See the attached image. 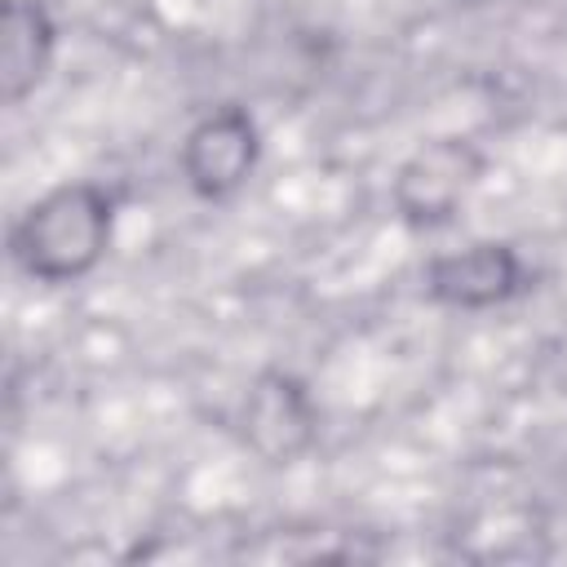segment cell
<instances>
[{"label":"cell","instance_id":"6da1fadb","mask_svg":"<svg viewBox=\"0 0 567 567\" xmlns=\"http://www.w3.org/2000/svg\"><path fill=\"white\" fill-rule=\"evenodd\" d=\"M115 195L97 182H58L40 199H31L13 230L9 257L13 266L44 288L84 284L111 252L115 239Z\"/></svg>","mask_w":567,"mask_h":567},{"label":"cell","instance_id":"7a4b0ae2","mask_svg":"<svg viewBox=\"0 0 567 567\" xmlns=\"http://www.w3.org/2000/svg\"><path fill=\"white\" fill-rule=\"evenodd\" d=\"M483 173L487 155L470 137H430L399 164L390 182V204L403 226L443 230L465 213Z\"/></svg>","mask_w":567,"mask_h":567},{"label":"cell","instance_id":"3957f363","mask_svg":"<svg viewBox=\"0 0 567 567\" xmlns=\"http://www.w3.org/2000/svg\"><path fill=\"white\" fill-rule=\"evenodd\" d=\"M257 164H261V124L239 102L208 106L177 146V168L186 190L208 204L235 199L252 182Z\"/></svg>","mask_w":567,"mask_h":567},{"label":"cell","instance_id":"277c9868","mask_svg":"<svg viewBox=\"0 0 567 567\" xmlns=\"http://www.w3.org/2000/svg\"><path fill=\"white\" fill-rule=\"evenodd\" d=\"M239 443L270 470L297 465L319 443V403L310 385L288 368H266L248 381L239 412Z\"/></svg>","mask_w":567,"mask_h":567},{"label":"cell","instance_id":"5b68a950","mask_svg":"<svg viewBox=\"0 0 567 567\" xmlns=\"http://www.w3.org/2000/svg\"><path fill=\"white\" fill-rule=\"evenodd\" d=\"M425 297L443 310H496L532 288V270L509 239H470L425 261Z\"/></svg>","mask_w":567,"mask_h":567},{"label":"cell","instance_id":"8992f818","mask_svg":"<svg viewBox=\"0 0 567 567\" xmlns=\"http://www.w3.org/2000/svg\"><path fill=\"white\" fill-rule=\"evenodd\" d=\"M58 53V18L44 0H4L0 13V89L4 102H27Z\"/></svg>","mask_w":567,"mask_h":567}]
</instances>
